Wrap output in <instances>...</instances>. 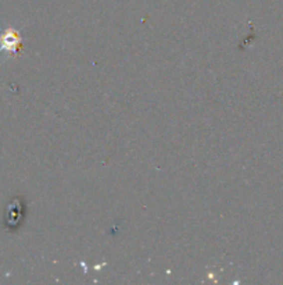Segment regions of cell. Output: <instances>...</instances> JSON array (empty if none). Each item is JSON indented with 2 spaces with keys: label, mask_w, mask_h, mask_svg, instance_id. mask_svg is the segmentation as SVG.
I'll list each match as a JSON object with an SVG mask.
<instances>
[{
  "label": "cell",
  "mask_w": 283,
  "mask_h": 285,
  "mask_svg": "<svg viewBox=\"0 0 283 285\" xmlns=\"http://www.w3.org/2000/svg\"><path fill=\"white\" fill-rule=\"evenodd\" d=\"M17 42H18V40H17V39L15 38H8V39H4V40H3V43H4V47H7V49H11V50H13L14 49V46H15V43H17Z\"/></svg>",
  "instance_id": "obj_1"
}]
</instances>
